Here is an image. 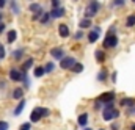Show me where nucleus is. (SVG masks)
<instances>
[{"mask_svg": "<svg viewBox=\"0 0 135 130\" xmlns=\"http://www.w3.org/2000/svg\"><path fill=\"white\" fill-rule=\"evenodd\" d=\"M99 8H101V3L98 0H90L88 5H86V8H85V19L94 17L99 13Z\"/></svg>", "mask_w": 135, "mask_h": 130, "instance_id": "f257e3e1", "label": "nucleus"}, {"mask_svg": "<svg viewBox=\"0 0 135 130\" xmlns=\"http://www.w3.org/2000/svg\"><path fill=\"white\" fill-rule=\"evenodd\" d=\"M102 46H104L105 49H115V47L118 46V36H116V34H108V33H107V36H105Z\"/></svg>", "mask_w": 135, "mask_h": 130, "instance_id": "f03ea898", "label": "nucleus"}, {"mask_svg": "<svg viewBox=\"0 0 135 130\" xmlns=\"http://www.w3.org/2000/svg\"><path fill=\"white\" fill-rule=\"evenodd\" d=\"M118 116H119V110H115V108H104L102 111L104 121H112L113 118H118Z\"/></svg>", "mask_w": 135, "mask_h": 130, "instance_id": "7ed1b4c3", "label": "nucleus"}, {"mask_svg": "<svg viewBox=\"0 0 135 130\" xmlns=\"http://www.w3.org/2000/svg\"><path fill=\"white\" fill-rule=\"evenodd\" d=\"M77 64V61H75V58H72V57H65L61 61H60V67L61 69H72L74 66Z\"/></svg>", "mask_w": 135, "mask_h": 130, "instance_id": "20e7f679", "label": "nucleus"}, {"mask_svg": "<svg viewBox=\"0 0 135 130\" xmlns=\"http://www.w3.org/2000/svg\"><path fill=\"white\" fill-rule=\"evenodd\" d=\"M24 77H25V72H22V69H11L9 71V78L13 82H21V80H24Z\"/></svg>", "mask_w": 135, "mask_h": 130, "instance_id": "39448f33", "label": "nucleus"}, {"mask_svg": "<svg viewBox=\"0 0 135 130\" xmlns=\"http://www.w3.org/2000/svg\"><path fill=\"white\" fill-rule=\"evenodd\" d=\"M98 100H99V102H102L104 105H105V103H108V102H113V100H115V93H113V91L104 93V94H101V96L98 97Z\"/></svg>", "mask_w": 135, "mask_h": 130, "instance_id": "423d86ee", "label": "nucleus"}, {"mask_svg": "<svg viewBox=\"0 0 135 130\" xmlns=\"http://www.w3.org/2000/svg\"><path fill=\"white\" fill-rule=\"evenodd\" d=\"M50 55H52L54 60H60L61 61L65 58V50H63V47H55V49L50 50Z\"/></svg>", "mask_w": 135, "mask_h": 130, "instance_id": "0eeeda50", "label": "nucleus"}, {"mask_svg": "<svg viewBox=\"0 0 135 130\" xmlns=\"http://www.w3.org/2000/svg\"><path fill=\"white\" fill-rule=\"evenodd\" d=\"M65 8H52V11H50V16H52V19H60V17H63L65 16Z\"/></svg>", "mask_w": 135, "mask_h": 130, "instance_id": "6e6552de", "label": "nucleus"}, {"mask_svg": "<svg viewBox=\"0 0 135 130\" xmlns=\"http://www.w3.org/2000/svg\"><path fill=\"white\" fill-rule=\"evenodd\" d=\"M58 33H60V36H61V38H68V36L71 34L69 27H68L66 24H60V25H58Z\"/></svg>", "mask_w": 135, "mask_h": 130, "instance_id": "1a4fd4ad", "label": "nucleus"}, {"mask_svg": "<svg viewBox=\"0 0 135 130\" xmlns=\"http://www.w3.org/2000/svg\"><path fill=\"white\" fill-rule=\"evenodd\" d=\"M41 118H42L41 116V108H35L33 111H32V114H30V121L32 122H38Z\"/></svg>", "mask_w": 135, "mask_h": 130, "instance_id": "9d476101", "label": "nucleus"}, {"mask_svg": "<svg viewBox=\"0 0 135 130\" xmlns=\"http://www.w3.org/2000/svg\"><path fill=\"white\" fill-rule=\"evenodd\" d=\"M77 124H79L80 127H85V126L88 124V114H86V113H82V114L79 116V119H77Z\"/></svg>", "mask_w": 135, "mask_h": 130, "instance_id": "9b49d317", "label": "nucleus"}, {"mask_svg": "<svg viewBox=\"0 0 135 130\" xmlns=\"http://www.w3.org/2000/svg\"><path fill=\"white\" fill-rule=\"evenodd\" d=\"M22 96H24V89H22V88H14V89H13V99L22 100Z\"/></svg>", "mask_w": 135, "mask_h": 130, "instance_id": "f8f14e48", "label": "nucleus"}, {"mask_svg": "<svg viewBox=\"0 0 135 130\" xmlns=\"http://www.w3.org/2000/svg\"><path fill=\"white\" fill-rule=\"evenodd\" d=\"M99 39V32H96V30H93V32L88 33V41L93 44V42H96Z\"/></svg>", "mask_w": 135, "mask_h": 130, "instance_id": "ddd939ff", "label": "nucleus"}, {"mask_svg": "<svg viewBox=\"0 0 135 130\" xmlns=\"http://www.w3.org/2000/svg\"><path fill=\"white\" fill-rule=\"evenodd\" d=\"M28 9H30L32 13H35V14H38L39 11H42V6H41L39 3H30V6H28Z\"/></svg>", "mask_w": 135, "mask_h": 130, "instance_id": "4468645a", "label": "nucleus"}, {"mask_svg": "<svg viewBox=\"0 0 135 130\" xmlns=\"http://www.w3.org/2000/svg\"><path fill=\"white\" fill-rule=\"evenodd\" d=\"M24 107H25V100L22 99V100L19 102V105L16 107V110H14V116H19V114L22 113V110H24Z\"/></svg>", "mask_w": 135, "mask_h": 130, "instance_id": "2eb2a0df", "label": "nucleus"}, {"mask_svg": "<svg viewBox=\"0 0 135 130\" xmlns=\"http://www.w3.org/2000/svg\"><path fill=\"white\" fill-rule=\"evenodd\" d=\"M32 66H33V58H28V60L22 64V67H21V69H22V72H25V74H27V71H28Z\"/></svg>", "mask_w": 135, "mask_h": 130, "instance_id": "dca6fc26", "label": "nucleus"}, {"mask_svg": "<svg viewBox=\"0 0 135 130\" xmlns=\"http://www.w3.org/2000/svg\"><path fill=\"white\" fill-rule=\"evenodd\" d=\"M96 60H98V63H104L105 61V52L104 50H96Z\"/></svg>", "mask_w": 135, "mask_h": 130, "instance_id": "f3484780", "label": "nucleus"}, {"mask_svg": "<svg viewBox=\"0 0 135 130\" xmlns=\"http://www.w3.org/2000/svg\"><path fill=\"white\" fill-rule=\"evenodd\" d=\"M16 38H17V33H16V30H9V32H8L6 39H8V42H9V44H11V42H14V41H16Z\"/></svg>", "mask_w": 135, "mask_h": 130, "instance_id": "a211bd4d", "label": "nucleus"}, {"mask_svg": "<svg viewBox=\"0 0 135 130\" xmlns=\"http://www.w3.org/2000/svg\"><path fill=\"white\" fill-rule=\"evenodd\" d=\"M107 77H108L107 71H105V69H101V71H99V74H98V80H99V82H105V80H107Z\"/></svg>", "mask_w": 135, "mask_h": 130, "instance_id": "6ab92c4d", "label": "nucleus"}, {"mask_svg": "<svg viewBox=\"0 0 135 130\" xmlns=\"http://www.w3.org/2000/svg\"><path fill=\"white\" fill-rule=\"evenodd\" d=\"M11 9H13V13H14V14H19V13H21L19 3H17L16 0H11Z\"/></svg>", "mask_w": 135, "mask_h": 130, "instance_id": "aec40b11", "label": "nucleus"}, {"mask_svg": "<svg viewBox=\"0 0 135 130\" xmlns=\"http://www.w3.org/2000/svg\"><path fill=\"white\" fill-rule=\"evenodd\" d=\"M79 27H80V30H82V28H90V27H91V21H90V19H83V21H80Z\"/></svg>", "mask_w": 135, "mask_h": 130, "instance_id": "412c9836", "label": "nucleus"}, {"mask_svg": "<svg viewBox=\"0 0 135 130\" xmlns=\"http://www.w3.org/2000/svg\"><path fill=\"white\" fill-rule=\"evenodd\" d=\"M46 74V67H42V66H38L36 69H35V77H42Z\"/></svg>", "mask_w": 135, "mask_h": 130, "instance_id": "4be33fe9", "label": "nucleus"}, {"mask_svg": "<svg viewBox=\"0 0 135 130\" xmlns=\"http://www.w3.org/2000/svg\"><path fill=\"white\" fill-rule=\"evenodd\" d=\"M121 105H127L129 108H132V105H134V99H131V97L121 99Z\"/></svg>", "mask_w": 135, "mask_h": 130, "instance_id": "5701e85b", "label": "nucleus"}, {"mask_svg": "<svg viewBox=\"0 0 135 130\" xmlns=\"http://www.w3.org/2000/svg\"><path fill=\"white\" fill-rule=\"evenodd\" d=\"M50 19H52V16H50V13H44V16L41 17V24H44V25H47Z\"/></svg>", "mask_w": 135, "mask_h": 130, "instance_id": "b1692460", "label": "nucleus"}, {"mask_svg": "<svg viewBox=\"0 0 135 130\" xmlns=\"http://www.w3.org/2000/svg\"><path fill=\"white\" fill-rule=\"evenodd\" d=\"M126 25H127V27H134L135 25V16L134 14L127 16V19H126Z\"/></svg>", "mask_w": 135, "mask_h": 130, "instance_id": "393cba45", "label": "nucleus"}, {"mask_svg": "<svg viewBox=\"0 0 135 130\" xmlns=\"http://www.w3.org/2000/svg\"><path fill=\"white\" fill-rule=\"evenodd\" d=\"M71 71H72L74 74H80V72L83 71V64H82V63H77V64L74 66V67L71 69Z\"/></svg>", "mask_w": 135, "mask_h": 130, "instance_id": "a878e982", "label": "nucleus"}, {"mask_svg": "<svg viewBox=\"0 0 135 130\" xmlns=\"http://www.w3.org/2000/svg\"><path fill=\"white\" fill-rule=\"evenodd\" d=\"M22 53H24V49H19V50H14V52H13V60H21V57H22Z\"/></svg>", "mask_w": 135, "mask_h": 130, "instance_id": "bb28decb", "label": "nucleus"}, {"mask_svg": "<svg viewBox=\"0 0 135 130\" xmlns=\"http://www.w3.org/2000/svg\"><path fill=\"white\" fill-rule=\"evenodd\" d=\"M46 67V72H54V69H55V64L54 63H47V64L44 66Z\"/></svg>", "mask_w": 135, "mask_h": 130, "instance_id": "cd10ccee", "label": "nucleus"}, {"mask_svg": "<svg viewBox=\"0 0 135 130\" xmlns=\"http://www.w3.org/2000/svg\"><path fill=\"white\" fill-rule=\"evenodd\" d=\"M8 127H9V124H8V122L0 121V130H8Z\"/></svg>", "mask_w": 135, "mask_h": 130, "instance_id": "c85d7f7f", "label": "nucleus"}, {"mask_svg": "<svg viewBox=\"0 0 135 130\" xmlns=\"http://www.w3.org/2000/svg\"><path fill=\"white\" fill-rule=\"evenodd\" d=\"M49 114H50V111H49L47 108H41V116H42V118H47Z\"/></svg>", "mask_w": 135, "mask_h": 130, "instance_id": "c756f323", "label": "nucleus"}, {"mask_svg": "<svg viewBox=\"0 0 135 130\" xmlns=\"http://www.w3.org/2000/svg\"><path fill=\"white\" fill-rule=\"evenodd\" d=\"M52 8H60V0H50Z\"/></svg>", "mask_w": 135, "mask_h": 130, "instance_id": "7c9ffc66", "label": "nucleus"}, {"mask_svg": "<svg viewBox=\"0 0 135 130\" xmlns=\"http://www.w3.org/2000/svg\"><path fill=\"white\" fill-rule=\"evenodd\" d=\"M30 127H32V124H30V122H25V124L21 126V129L19 130H30Z\"/></svg>", "mask_w": 135, "mask_h": 130, "instance_id": "2f4dec72", "label": "nucleus"}, {"mask_svg": "<svg viewBox=\"0 0 135 130\" xmlns=\"http://www.w3.org/2000/svg\"><path fill=\"white\" fill-rule=\"evenodd\" d=\"M82 38H83V32L82 30H79V32L74 34V39H82Z\"/></svg>", "mask_w": 135, "mask_h": 130, "instance_id": "473e14b6", "label": "nucleus"}, {"mask_svg": "<svg viewBox=\"0 0 135 130\" xmlns=\"http://www.w3.org/2000/svg\"><path fill=\"white\" fill-rule=\"evenodd\" d=\"M124 2L126 0H113V6H121V5H124Z\"/></svg>", "mask_w": 135, "mask_h": 130, "instance_id": "72a5a7b5", "label": "nucleus"}, {"mask_svg": "<svg viewBox=\"0 0 135 130\" xmlns=\"http://www.w3.org/2000/svg\"><path fill=\"white\" fill-rule=\"evenodd\" d=\"M24 83H25V88H30V80H28L27 74H25V77H24Z\"/></svg>", "mask_w": 135, "mask_h": 130, "instance_id": "f704fd0d", "label": "nucleus"}, {"mask_svg": "<svg viewBox=\"0 0 135 130\" xmlns=\"http://www.w3.org/2000/svg\"><path fill=\"white\" fill-rule=\"evenodd\" d=\"M2 58H5V47L0 44V60H2Z\"/></svg>", "mask_w": 135, "mask_h": 130, "instance_id": "c9c22d12", "label": "nucleus"}, {"mask_svg": "<svg viewBox=\"0 0 135 130\" xmlns=\"http://www.w3.org/2000/svg\"><path fill=\"white\" fill-rule=\"evenodd\" d=\"M118 129H119V126H118L116 122H113V124H112V130H118Z\"/></svg>", "mask_w": 135, "mask_h": 130, "instance_id": "e433bc0d", "label": "nucleus"}, {"mask_svg": "<svg viewBox=\"0 0 135 130\" xmlns=\"http://www.w3.org/2000/svg\"><path fill=\"white\" fill-rule=\"evenodd\" d=\"M5 5H6V0H0V8H5Z\"/></svg>", "mask_w": 135, "mask_h": 130, "instance_id": "4c0bfd02", "label": "nucleus"}, {"mask_svg": "<svg viewBox=\"0 0 135 130\" xmlns=\"http://www.w3.org/2000/svg\"><path fill=\"white\" fill-rule=\"evenodd\" d=\"M2 32H5V22L3 24H0V33Z\"/></svg>", "mask_w": 135, "mask_h": 130, "instance_id": "58836bf2", "label": "nucleus"}, {"mask_svg": "<svg viewBox=\"0 0 135 130\" xmlns=\"http://www.w3.org/2000/svg\"><path fill=\"white\" fill-rule=\"evenodd\" d=\"M2 17H3V16H2V13H0V24H3V22H2Z\"/></svg>", "mask_w": 135, "mask_h": 130, "instance_id": "ea45409f", "label": "nucleus"}, {"mask_svg": "<svg viewBox=\"0 0 135 130\" xmlns=\"http://www.w3.org/2000/svg\"><path fill=\"white\" fill-rule=\"evenodd\" d=\"M132 130H135V124H134V126H132Z\"/></svg>", "mask_w": 135, "mask_h": 130, "instance_id": "a19ab883", "label": "nucleus"}, {"mask_svg": "<svg viewBox=\"0 0 135 130\" xmlns=\"http://www.w3.org/2000/svg\"><path fill=\"white\" fill-rule=\"evenodd\" d=\"M83 130H93V129H88V127H86V129H83Z\"/></svg>", "mask_w": 135, "mask_h": 130, "instance_id": "79ce46f5", "label": "nucleus"}, {"mask_svg": "<svg viewBox=\"0 0 135 130\" xmlns=\"http://www.w3.org/2000/svg\"><path fill=\"white\" fill-rule=\"evenodd\" d=\"M99 130H105V129H99Z\"/></svg>", "mask_w": 135, "mask_h": 130, "instance_id": "37998d69", "label": "nucleus"}, {"mask_svg": "<svg viewBox=\"0 0 135 130\" xmlns=\"http://www.w3.org/2000/svg\"><path fill=\"white\" fill-rule=\"evenodd\" d=\"M132 2H134V3H135V0H132Z\"/></svg>", "mask_w": 135, "mask_h": 130, "instance_id": "c03bdc74", "label": "nucleus"}, {"mask_svg": "<svg viewBox=\"0 0 135 130\" xmlns=\"http://www.w3.org/2000/svg\"><path fill=\"white\" fill-rule=\"evenodd\" d=\"M74 2H77V0H74Z\"/></svg>", "mask_w": 135, "mask_h": 130, "instance_id": "a18cd8bd", "label": "nucleus"}]
</instances>
